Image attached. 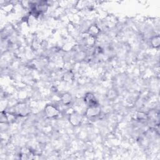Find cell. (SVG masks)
Segmentation results:
<instances>
[{"mask_svg":"<svg viewBox=\"0 0 160 160\" xmlns=\"http://www.w3.org/2000/svg\"><path fill=\"white\" fill-rule=\"evenodd\" d=\"M84 101L86 104L91 108H95L97 106V101L93 94L91 93H88L86 94Z\"/></svg>","mask_w":160,"mask_h":160,"instance_id":"6da1fadb","label":"cell"}]
</instances>
